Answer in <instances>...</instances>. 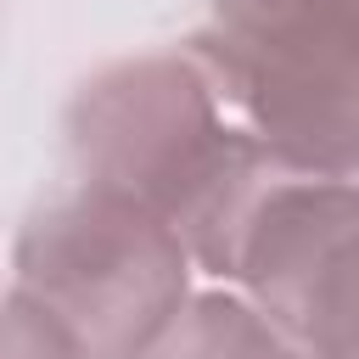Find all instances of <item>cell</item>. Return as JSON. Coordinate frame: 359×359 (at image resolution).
I'll return each instance as SVG.
<instances>
[{
    "instance_id": "3",
    "label": "cell",
    "mask_w": 359,
    "mask_h": 359,
    "mask_svg": "<svg viewBox=\"0 0 359 359\" xmlns=\"http://www.w3.org/2000/svg\"><path fill=\"white\" fill-rule=\"evenodd\" d=\"M90 359H140L196 297V258L135 202L79 180L45 191L11 236V280Z\"/></svg>"
},
{
    "instance_id": "6",
    "label": "cell",
    "mask_w": 359,
    "mask_h": 359,
    "mask_svg": "<svg viewBox=\"0 0 359 359\" xmlns=\"http://www.w3.org/2000/svg\"><path fill=\"white\" fill-rule=\"evenodd\" d=\"M6 359H90V353L56 314H45L28 292L6 286Z\"/></svg>"
},
{
    "instance_id": "4",
    "label": "cell",
    "mask_w": 359,
    "mask_h": 359,
    "mask_svg": "<svg viewBox=\"0 0 359 359\" xmlns=\"http://www.w3.org/2000/svg\"><path fill=\"white\" fill-rule=\"evenodd\" d=\"M314 359H359V180L275 174L230 280Z\"/></svg>"
},
{
    "instance_id": "2",
    "label": "cell",
    "mask_w": 359,
    "mask_h": 359,
    "mask_svg": "<svg viewBox=\"0 0 359 359\" xmlns=\"http://www.w3.org/2000/svg\"><path fill=\"white\" fill-rule=\"evenodd\" d=\"M185 50L275 168L359 180V0H202Z\"/></svg>"
},
{
    "instance_id": "1",
    "label": "cell",
    "mask_w": 359,
    "mask_h": 359,
    "mask_svg": "<svg viewBox=\"0 0 359 359\" xmlns=\"http://www.w3.org/2000/svg\"><path fill=\"white\" fill-rule=\"evenodd\" d=\"M62 151L67 180L180 230L213 286L230 280L258 196L286 174L185 45H151L90 67L62 107Z\"/></svg>"
},
{
    "instance_id": "5",
    "label": "cell",
    "mask_w": 359,
    "mask_h": 359,
    "mask_svg": "<svg viewBox=\"0 0 359 359\" xmlns=\"http://www.w3.org/2000/svg\"><path fill=\"white\" fill-rule=\"evenodd\" d=\"M292 337L236 286H196L185 314L140 359H286Z\"/></svg>"
}]
</instances>
